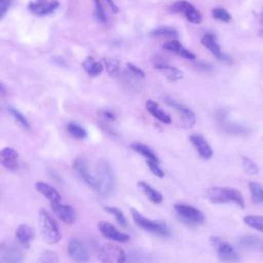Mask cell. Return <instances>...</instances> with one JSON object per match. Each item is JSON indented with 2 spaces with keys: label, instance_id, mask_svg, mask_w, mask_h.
<instances>
[{
  "label": "cell",
  "instance_id": "obj_10",
  "mask_svg": "<svg viewBox=\"0 0 263 263\" xmlns=\"http://www.w3.org/2000/svg\"><path fill=\"white\" fill-rule=\"evenodd\" d=\"M68 254L78 263H85L89 260V253L85 245L78 238L73 237L68 241Z\"/></svg>",
  "mask_w": 263,
  "mask_h": 263
},
{
  "label": "cell",
  "instance_id": "obj_47",
  "mask_svg": "<svg viewBox=\"0 0 263 263\" xmlns=\"http://www.w3.org/2000/svg\"><path fill=\"white\" fill-rule=\"evenodd\" d=\"M262 249H263V246H262Z\"/></svg>",
  "mask_w": 263,
  "mask_h": 263
},
{
  "label": "cell",
  "instance_id": "obj_46",
  "mask_svg": "<svg viewBox=\"0 0 263 263\" xmlns=\"http://www.w3.org/2000/svg\"><path fill=\"white\" fill-rule=\"evenodd\" d=\"M0 91H1V97H2V98H4V97H5V87H4V84H3V83H1Z\"/></svg>",
  "mask_w": 263,
  "mask_h": 263
},
{
  "label": "cell",
  "instance_id": "obj_42",
  "mask_svg": "<svg viewBox=\"0 0 263 263\" xmlns=\"http://www.w3.org/2000/svg\"><path fill=\"white\" fill-rule=\"evenodd\" d=\"M11 0H0V16L3 18L10 7Z\"/></svg>",
  "mask_w": 263,
  "mask_h": 263
},
{
  "label": "cell",
  "instance_id": "obj_23",
  "mask_svg": "<svg viewBox=\"0 0 263 263\" xmlns=\"http://www.w3.org/2000/svg\"><path fill=\"white\" fill-rule=\"evenodd\" d=\"M138 187L141 189V191L144 193V195L153 203H160L163 199L162 194L154 189L153 187H151L149 184H147L144 181H140L138 182Z\"/></svg>",
  "mask_w": 263,
  "mask_h": 263
},
{
  "label": "cell",
  "instance_id": "obj_19",
  "mask_svg": "<svg viewBox=\"0 0 263 263\" xmlns=\"http://www.w3.org/2000/svg\"><path fill=\"white\" fill-rule=\"evenodd\" d=\"M15 239L24 249H29L31 240L34 238V230L28 224H21L15 229Z\"/></svg>",
  "mask_w": 263,
  "mask_h": 263
},
{
  "label": "cell",
  "instance_id": "obj_22",
  "mask_svg": "<svg viewBox=\"0 0 263 263\" xmlns=\"http://www.w3.org/2000/svg\"><path fill=\"white\" fill-rule=\"evenodd\" d=\"M145 107L147 109V111L154 117L156 118L157 120H159L160 122L162 123H171L172 122V118L171 116L164 112L160 107L159 105L154 102L153 100H147L146 103H145Z\"/></svg>",
  "mask_w": 263,
  "mask_h": 263
},
{
  "label": "cell",
  "instance_id": "obj_38",
  "mask_svg": "<svg viewBox=\"0 0 263 263\" xmlns=\"http://www.w3.org/2000/svg\"><path fill=\"white\" fill-rule=\"evenodd\" d=\"M105 66L110 75H116L119 71V62L114 59H105Z\"/></svg>",
  "mask_w": 263,
  "mask_h": 263
},
{
  "label": "cell",
  "instance_id": "obj_1",
  "mask_svg": "<svg viewBox=\"0 0 263 263\" xmlns=\"http://www.w3.org/2000/svg\"><path fill=\"white\" fill-rule=\"evenodd\" d=\"M204 196L212 203H235L239 208L245 209L243 197L240 191L235 188L210 187L204 190Z\"/></svg>",
  "mask_w": 263,
  "mask_h": 263
},
{
  "label": "cell",
  "instance_id": "obj_11",
  "mask_svg": "<svg viewBox=\"0 0 263 263\" xmlns=\"http://www.w3.org/2000/svg\"><path fill=\"white\" fill-rule=\"evenodd\" d=\"M24 260L23 252L11 243L2 242L0 246V263H21Z\"/></svg>",
  "mask_w": 263,
  "mask_h": 263
},
{
  "label": "cell",
  "instance_id": "obj_20",
  "mask_svg": "<svg viewBox=\"0 0 263 263\" xmlns=\"http://www.w3.org/2000/svg\"><path fill=\"white\" fill-rule=\"evenodd\" d=\"M162 47H163L165 50H167V51H170V52H174V53H176V54H178V55H180V57H182V58H184V59H187V60H195V58H196L194 53H192L191 51H189L188 49H186V48L182 45V43H181L180 41L175 40V39L170 40V41H166V42L162 45Z\"/></svg>",
  "mask_w": 263,
  "mask_h": 263
},
{
  "label": "cell",
  "instance_id": "obj_17",
  "mask_svg": "<svg viewBox=\"0 0 263 263\" xmlns=\"http://www.w3.org/2000/svg\"><path fill=\"white\" fill-rule=\"evenodd\" d=\"M51 210L54 213V215L64 223L71 225L75 221V212L73 208L69 204H63L61 202H54L50 203Z\"/></svg>",
  "mask_w": 263,
  "mask_h": 263
},
{
  "label": "cell",
  "instance_id": "obj_24",
  "mask_svg": "<svg viewBox=\"0 0 263 263\" xmlns=\"http://www.w3.org/2000/svg\"><path fill=\"white\" fill-rule=\"evenodd\" d=\"M154 68L163 72L165 77L170 80V81H177V80H180L184 77V74L181 70L175 68V67H172V66H168V65H165V64H155L154 65Z\"/></svg>",
  "mask_w": 263,
  "mask_h": 263
},
{
  "label": "cell",
  "instance_id": "obj_45",
  "mask_svg": "<svg viewBox=\"0 0 263 263\" xmlns=\"http://www.w3.org/2000/svg\"><path fill=\"white\" fill-rule=\"evenodd\" d=\"M259 23H260V29L258 31V36H260L261 38H263V11L260 14V18H259Z\"/></svg>",
  "mask_w": 263,
  "mask_h": 263
},
{
  "label": "cell",
  "instance_id": "obj_16",
  "mask_svg": "<svg viewBox=\"0 0 263 263\" xmlns=\"http://www.w3.org/2000/svg\"><path fill=\"white\" fill-rule=\"evenodd\" d=\"M189 140L201 158L210 159L212 157L213 150H212L210 144L208 143V141L201 135L192 134V135H190Z\"/></svg>",
  "mask_w": 263,
  "mask_h": 263
},
{
  "label": "cell",
  "instance_id": "obj_26",
  "mask_svg": "<svg viewBox=\"0 0 263 263\" xmlns=\"http://www.w3.org/2000/svg\"><path fill=\"white\" fill-rule=\"evenodd\" d=\"M82 68L90 76H98V75L102 74V72L104 70V66L100 62L96 61L92 57H87L82 62Z\"/></svg>",
  "mask_w": 263,
  "mask_h": 263
},
{
  "label": "cell",
  "instance_id": "obj_35",
  "mask_svg": "<svg viewBox=\"0 0 263 263\" xmlns=\"http://www.w3.org/2000/svg\"><path fill=\"white\" fill-rule=\"evenodd\" d=\"M37 263H59V255L52 250H45L39 256Z\"/></svg>",
  "mask_w": 263,
  "mask_h": 263
},
{
  "label": "cell",
  "instance_id": "obj_34",
  "mask_svg": "<svg viewBox=\"0 0 263 263\" xmlns=\"http://www.w3.org/2000/svg\"><path fill=\"white\" fill-rule=\"evenodd\" d=\"M241 165L243 171L248 175H257L259 173V167L257 166V164L247 156L241 157Z\"/></svg>",
  "mask_w": 263,
  "mask_h": 263
},
{
  "label": "cell",
  "instance_id": "obj_5",
  "mask_svg": "<svg viewBox=\"0 0 263 263\" xmlns=\"http://www.w3.org/2000/svg\"><path fill=\"white\" fill-rule=\"evenodd\" d=\"M98 259L101 263H125V252L115 243L107 242L98 252Z\"/></svg>",
  "mask_w": 263,
  "mask_h": 263
},
{
  "label": "cell",
  "instance_id": "obj_29",
  "mask_svg": "<svg viewBox=\"0 0 263 263\" xmlns=\"http://www.w3.org/2000/svg\"><path fill=\"white\" fill-rule=\"evenodd\" d=\"M66 128H67V132L69 133V135L72 136L73 138L84 139L87 136L86 129L83 126H81L80 124L76 123V122H73V121L68 122Z\"/></svg>",
  "mask_w": 263,
  "mask_h": 263
},
{
  "label": "cell",
  "instance_id": "obj_14",
  "mask_svg": "<svg viewBox=\"0 0 263 263\" xmlns=\"http://www.w3.org/2000/svg\"><path fill=\"white\" fill-rule=\"evenodd\" d=\"M60 6V3L57 0H50V1H45V0H40V1H35V2H30L28 4L29 10L36 15L43 16L52 13L54 10L58 9Z\"/></svg>",
  "mask_w": 263,
  "mask_h": 263
},
{
  "label": "cell",
  "instance_id": "obj_3",
  "mask_svg": "<svg viewBox=\"0 0 263 263\" xmlns=\"http://www.w3.org/2000/svg\"><path fill=\"white\" fill-rule=\"evenodd\" d=\"M97 174L99 176V192L103 196L109 195L114 189V174L110 163L105 159H100L97 163Z\"/></svg>",
  "mask_w": 263,
  "mask_h": 263
},
{
  "label": "cell",
  "instance_id": "obj_30",
  "mask_svg": "<svg viewBox=\"0 0 263 263\" xmlns=\"http://www.w3.org/2000/svg\"><path fill=\"white\" fill-rule=\"evenodd\" d=\"M249 189L251 191L252 199L255 203L263 202V184L258 182H250Z\"/></svg>",
  "mask_w": 263,
  "mask_h": 263
},
{
  "label": "cell",
  "instance_id": "obj_39",
  "mask_svg": "<svg viewBox=\"0 0 263 263\" xmlns=\"http://www.w3.org/2000/svg\"><path fill=\"white\" fill-rule=\"evenodd\" d=\"M99 114L107 122H114L117 119L116 113L111 109H102L99 111Z\"/></svg>",
  "mask_w": 263,
  "mask_h": 263
},
{
  "label": "cell",
  "instance_id": "obj_2",
  "mask_svg": "<svg viewBox=\"0 0 263 263\" xmlns=\"http://www.w3.org/2000/svg\"><path fill=\"white\" fill-rule=\"evenodd\" d=\"M38 224L43 239L50 245L58 243L62 239L61 230L55 220L45 209H40L38 213Z\"/></svg>",
  "mask_w": 263,
  "mask_h": 263
},
{
  "label": "cell",
  "instance_id": "obj_32",
  "mask_svg": "<svg viewBox=\"0 0 263 263\" xmlns=\"http://www.w3.org/2000/svg\"><path fill=\"white\" fill-rule=\"evenodd\" d=\"M150 35L153 37H177L178 32L172 27H159L150 32Z\"/></svg>",
  "mask_w": 263,
  "mask_h": 263
},
{
  "label": "cell",
  "instance_id": "obj_36",
  "mask_svg": "<svg viewBox=\"0 0 263 263\" xmlns=\"http://www.w3.org/2000/svg\"><path fill=\"white\" fill-rule=\"evenodd\" d=\"M212 15L216 18V20H219L221 22H224V23H229L231 21V15L230 13L222 8V7H216L212 10Z\"/></svg>",
  "mask_w": 263,
  "mask_h": 263
},
{
  "label": "cell",
  "instance_id": "obj_21",
  "mask_svg": "<svg viewBox=\"0 0 263 263\" xmlns=\"http://www.w3.org/2000/svg\"><path fill=\"white\" fill-rule=\"evenodd\" d=\"M35 188L39 193H41L45 198H47L50 201V203L61 202L62 197H61L60 192L55 188L48 185L47 183L40 182V181L36 182L35 183Z\"/></svg>",
  "mask_w": 263,
  "mask_h": 263
},
{
  "label": "cell",
  "instance_id": "obj_4",
  "mask_svg": "<svg viewBox=\"0 0 263 263\" xmlns=\"http://www.w3.org/2000/svg\"><path fill=\"white\" fill-rule=\"evenodd\" d=\"M130 214H132L134 222L139 227H141L147 231H150L152 233H155L157 235H160V236H168L170 235V230L164 223L159 222V221L150 220V219L146 218L145 216H143L142 214H140L135 209H130Z\"/></svg>",
  "mask_w": 263,
  "mask_h": 263
},
{
  "label": "cell",
  "instance_id": "obj_40",
  "mask_svg": "<svg viewBox=\"0 0 263 263\" xmlns=\"http://www.w3.org/2000/svg\"><path fill=\"white\" fill-rule=\"evenodd\" d=\"M159 162H154V161H149V160H146V164L148 165L149 170L151 171V173L153 175H155L156 177L158 178H162L164 176V173L162 172V170L159 167L158 165Z\"/></svg>",
  "mask_w": 263,
  "mask_h": 263
},
{
  "label": "cell",
  "instance_id": "obj_31",
  "mask_svg": "<svg viewBox=\"0 0 263 263\" xmlns=\"http://www.w3.org/2000/svg\"><path fill=\"white\" fill-rule=\"evenodd\" d=\"M243 222L251 228L263 232V216L248 215L243 218Z\"/></svg>",
  "mask_w": 263,
  "mask_h": 263
},
{
  "label": "cell",
  "instance_id": "obj_43",
  "mask_svg": "<svg viewBox=\"0 0 263 263\" xmlns=\"http://www.w3.org/2000/svg\"><path fill=\"white\" fill-rule=\"evenodd\" d=\"M126 66H127L128 70H129L133 74H135V75H137V76H139V77H145V72H144L141 68H139V67H137L136 65L130 64V63H128Z\"/></svg>",
  "mask_w": 263,
  "mask_h": 263
},
{
  "label": "cell",
  "instance_id": "obj_33",
  "mask_svg": "<svg viewBox=\"0 0 263 263\" xmlns=\"http://www.w3.org/2000/svg\"><path fill=\"white\" fill-rule=\"evenodd\" d=\"M104 210L111 214L112 216L115 217L116 221L122 226V227H126L127 226V221H126V218L124 216V214L122 213V211L116 206H110V205H107V206H104Z\"/></svg>",
  "mask_w": 263,
  "mask_h": 263
},
{
  "label": "cell",
  "instance_id": "obj_27",
  "mask_svg": "<svg viewBox=\"0 0 263 263\" xmlns=\"http://www.w3.org/2000/svg\"><path fill=\"white\" fill-rule=\"evenodd\" d=\"M130 148L134 151H136L137 153L143 155L146 160L154 161V162H159V159L156 156V154L147 145L139 143V142H134V143L130 144Z\"/></svg>",
  "mask_w": 263,
  "mask_h": 263
},
{
  "label": "cell",
  "instance_id": "obj_13",
  "mask_svg": "<svg viewBox=\"0 0 263 263\" xmlns=\"http://www.w3.org/2000/svg\"><path fill=\"white\" fill-rule=\"evenodd\" d=\"M165 103L167 105H170L171 107H173L177 111V113L179 114V116L182 119L185 126L192 127L195 124V122H196L195 114L193 113V111L191 109L187 108L186 106L182 105L181 103L176 102L175 100L170 99V98H165Z\"/></svg>",
  "mask_w": 263,
  "mask_h": 263
},
{
  "label": "cell",
  "instance_id": "obj_18",
  "mask_svg": "<svg viewBox=\"0 0 263 263\" xmlns=\"http://www.w3.org/2000/svg\"><path fill=\"white\" fill-rule=\"evenodd\" d=\"M1 164L9 171H16L18 168V153L10 147H5L0 152Z\"/></svg>",
  "mask_w": 263,
  "mask_h": 263
},
{
  "label": "cell",
  "instance_id": "obj_37",
  "mask_svg": "<svg viewBox=\"0 0 263 263\" xmlns=\"http://www.w3.org/2000/svg\"><path fill=\"white\" fill-rule=\"evenodd\" d=\"M95 15L100 23H106L107 15L101 0H95Z\"/></svg>",
  "mask_w": 263,
  "mask_h": 263
},
{
  "label": "cell",
  "instance_id": "obj_41",
  "mask_svg": "<svg viewBox=\"0 0 263 263\" xmlns=\"http://www.w3.org/2000/svg\"><path fill=\"white\" fill-rule=\"evenodd\" d=\"M258 242V238L255 236H243L240 238V245L243 247H248V248H252L254 247L256 243Z\"/></svg>",
  "mask_w": 263,
  "mask_h": 263
},
{
  "label": "cell",
  "instance_id": "obj_25",
  "mask_svg": "<svg viewBox=\"0 0 263 263\" xmlns=\"http://www.w3.org/2000/svg\"><path fill=\"white\" fill-rule=\"evenodd\" d=\"M218 121H219V124L221 126V128L223 130H225L226 133L230 134V135H246L248 134V129L246 127H242V126H239L235 123H232V122H229L226 120V118L224 116H219L218 117Z\"/></svg>",
  "mask_w": 263,
  "mask_h": 263
},
{
  "label": "cell",
  "instance_id": "obj_44",
  "mask_svg": "<svg viewBox=\"0 0 263 263\" xmlns=\"http://www.w3.org/2000/svg\"><path fill=\"white\" fill-rule=\"evenodd\" d=\"M105 1V3L110 7V9L113 11V12H118L119 11V8H118V6L115 4V2L113 1V0H104Z\"/></svg>",
  "mask_w": 263,
  "mask_h": 263
},
{
  "label": "cell",
  "instance_id": "obj_7",
  "mask_svg": "<svg viewBox=\"0 0 263 263\" xmlns=\"http://www.w3.org/2000/svg\"><path fill=\"white\" fill-rule=\"evenodd\" d=\"M210 241L215 248L218 257L226 262H236L239 259L238 254L233 249V247L227 241L221 239L218 236H211Z\"/></svg>",
  "mask_w": 263,
  "mask_h": 263
},
{
  "label": "cell",
  "instance_id": "obj_15",
  "mask_svg": "<svg viewBox=\"0 0 263 263\" xmlns=\"http://www.w3.org/2000/svg\"><path fill=\"white\" fill-rule=\"evenodd\" d=\"M201 44L204 47H206L215 55V58L218 59L219 61H222L224 63H231L230 58L222 52L221 47L218 44L217 38H216V36L214 34L208 33V34L203 35L202 38H201Z\"/></svg>",
  "mask_w": 263,
  "mask_h": 263
},
{
  "label": "cell",
  "instance_id": "obj_28",
  "mask_svg": "<svg viewBox=\"0 0 263 263\" xmlns=\"http://www.w3.org/2000/svg\"><path fill=\"white\" fill-rule=\"evenodd\" d=\"M7 112L13 117V119L15 120V122L24 129L29 130L30 129V123L28 121V119L25 117V115L17 109L11 107V106H7Z\"/></svg>",
  "mask_w": 263,
  "mask_h": 263
},
{
  "label": "cell",
  "instance_id": "obj_9",
  "mask_svg": "<svg viewBox=\"0 0 263 263\" xmlns=\"http://www.w3.org/2000/svg\"><path fill=\"white\" fill-rule=\"evenodd\" d=\"M171 10L173 12L182 13L190 23L195 24V25L200 24L202 21L201 13L191 3H189L185 0H180V1L175 2L172 5Z\"/></svg>",
  "mask_w": 263,
  "mask_h": 263
},
{
  "label": "cell",
  "instance_id": "obj_12",
  "mask_svg": "<svg viewBox=\"0 0 263 263\" xmlns=\"http://www.w3.org/2000/svg\"><path fill=\"white\" fill-rule=\"evenodd\" d=\"M98 229L104 237L114 241L125 242L129 239V236L127 234L119 231L114 225L107 221H100L98 223Z\"/></svg>",
  "mask_w": 263,
  "mask_h": 263
},
{
  "label": "cell",
  "instance_id": "obj_6",
  "mask_svg": "<svg viewBox=\"0 0 263 263\" xmlns=\"http://www.w3.org/2000/svg\"><path fill=\"white\" fill-rule=\"evenodd\" d=\"M178 217L188 225H199L204 222V215L196 208L184 203L174 205Z\"/></svg>",
  "mask_w": 263,
  "mask_h": 263
},
{
  "label": "cell",
  "instance_id": "obj_8",
  "mask_svg": "<svg viewBox=\"0 0 263 263\" xmlns=\"http://www.w3.org/2000/svg\"><path fill=\"white\" fill-rule=\"evenodd\" d=\"M72 167L73 170L76 172V174L84 181V183L90 187L91 189L96 190L99 192V189H100V183H99V180L96 179L88 171V167H87V163L85 161L84 158L82 157H76L74 160H73V163H72Z\"/></svg>",
  "mask_w": 263,
  "mask_h": 263
}]
</instances>
